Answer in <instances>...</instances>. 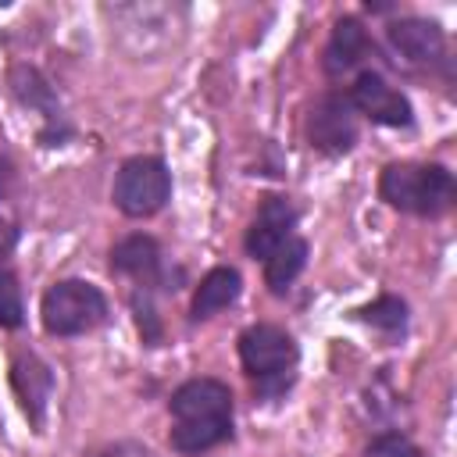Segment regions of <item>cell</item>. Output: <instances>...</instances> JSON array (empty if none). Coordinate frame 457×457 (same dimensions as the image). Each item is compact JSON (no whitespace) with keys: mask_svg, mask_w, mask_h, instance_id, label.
<instances>
[{"mask_svg":"<svg viewBox=\"0 0 457 457\" xmlns=\"http://www.w3.org/2000/svg\"><path fill=\"white\" fill-rule=\"evenodd\" d=\"M171 446L179 453H204L232 436V393L218 378H189L171 400Z\"/></svg>","mask_w":457,"mask_h":457,"instance_id":"6da1fadb","label":"cell"},{"mask_svg":"<svg viewBox=\"0 0 457 457\" xmlns=\"http://www.w3.org/2000/svg\"><path fill=\"white\" fill-rule=\"evenodd\" d=\"M378 193L396 211L436 218L453 200V175L443 164H389L378 179Z\"/></svg>","mask_w":457,"mask_h":457,"instance_id":"7a4b0ae2","label":"cell"},{"mask_svg":"<svg viewBox=\"0 0 457 457\" xmlns=\"http://www.w3.org/2000/svg\"><path fill=\"white\" fill-rule=\"evenodd\" d=\"M296 343L286 328L278 325H250L243 336H239V361L246 368V375L271 396V393H282L293 378V368H296Z\"/></svg>","mask_w":457,"mask_h":457,"instance_id":"3957f363","label":"cell"},{"mask_svg":"<svg viewBox=\"0 0 457 457\" xmlns=\"http://www.w3.org/2000/svg\"><path fill=\"white\" fill-rule=\"evenodd\" d=\"M39 314L50 336H82L107 318V300L93 282L64 278L43 293Z\"/></svg>","mask_w":457,"mask_h":457,"instance_id":"277c9868","label":"cell"},{"mask_svg":"<svg viewBox=\"0 0 457 457\" xmlns=\"http://www.w3.org/2000/svg\"><path fill=\"white\" fill-rule=\"evenodd\" d=\"M114 207L129 218L157 214L171 196V171L161 157H129L114 175Z\"/></svg>","mask_w":457,"mask_h":457,"instance_id":"5b68a950","label":"cell"},{"mask_svg":"<svg viewBox=\"0 0 457 457\" xmlns=\"http://www.w3.org/2000/svg\"><path fill=\"white\" fill-rule=\"evenodd\" d=\"M307 139L318 154L339 157L350 154L357 143V111L346 93H325L314 100L307 114Z\"/></svg>","mask_w":457,"mask_h":457,"instance_id":"8992f818","label":"cell"},{"mask_svg":"<svg viewBox=\"0 0 457 457\" xmlns=\"http://www.w3.org/2000/svg\"><path fill=\"white\" fill-rule=\"evenodd\" d=\"M350 104L353 111H361L364 118L378 121V125H389V129H403L411 125V100L393 89L378 71H361L353 89H350Z\"/></svg>","mask_w":457,"mask_h":457,"instance_id":"52a82bcc","label":"cell"},{"mask_svg":"<svg viewBox=\"0 0 457 457\" xmlns=\"http://www.w3.org/2000/svg\"><path fill=\"white\" fill-rule=\"evenodd\" d=\"M293 225H296V211L286 196H264L250 228H246V253L250 257H261L268 261L289 236H293Z\"/></svg>","mask_w":457,"mask_h":457,"instance_id":"ba28073f","label":"cell"},{"mask_svg":"<svg viewBox=\"0 0 457 457\" xmlns=\"http://www.w3.org/2000/svg\"><path fill=\"white\" fill-rule=\"evenodd\" d=\"M11 89H14V96H18L21 104L43 111V121H46L43 139H46V143H57L61 136H68L64 114H61V107H57V100H54V89H50V82H46L36 68L18 64V68L11 71Z\"/></svg>","mask_w":457,"mask_h":457,"instance_id":"9c48e42d","label":"cell"},{"mask_svg":"<svg viewBox=\"0 0 457 457\" xmlns=\"http://www.w3.org/2000/svg\"><path fill=\"white\" fill-rule=\"evenodd\" d=\"M11 382H14V393L25 407V414L32 418V425H43L46 400H50V389H54L50 368L36 353H18L14 364H11Z\"/></svg>","mask_w":457,"mask_h":457,"instance_id":"30bf717a","label":"cell"},{"mask_svg":"<svg viewBox=\"0 0 457 457\" xmlns=\"http://www.w3.org/2000/svg\"><path fill=\"white\" fill-rule=\"evenodd\" d=\"M389 43L411 64H432L443 54V29L428 18H400L389 25Z\"/></svg>","mask_w":457,"mask_h":457,"instance_id":"8fae6325","label":"cell"},{"mask_svg":"<svg viewBox=\"0 0 457 457\" xmlns=\"http://www.w3.org/2000/svg\"><path fill=\"white\" fill-rule=\"evenodd\" d=\"M111 268L118 275H129L136 286H150L161 275V246L154 236H125L111 250Z\"/></svg>","mask_w":457,"mask_h":457,"instance_id":"7c38bea8","label":"cell"},{"mask_svg":"<svg viewBox=\"0 0 457 457\" xmlns=\"http://www.w3.org/2000/svg\"><path fill=\"white\" fill-rule=\"evenodd\" d=\"M368 32L357 18H339L332 36H328V46H325V71L328 75H343L350 68H357L368 54Z\"/></svg>","mask_w":457,"mask_h":457,"instance_id":"4fadbf2b","label":"cell"},{"mask_svg":"<svg viewBox=\"0 0 457 457\" xmlns=\"http://www.w3.org/2000/svg\"><path fill=\"white\" fill-rule=\"evenodd\" d=\"M239 289H243V278H239L236 268H225V264H221V268H211V271L200 278V286H196L193 318L200 321V318H211V314L225 311L228 303H236Z\"/></svg>","mask_w":457,"mask_h":457,"instance_id":"5bb4252c","label":"cell"},{"mask_svg":"<svg viewBox=\"0 0 457 457\" xmlns=\"http://www.w3.org/2000/svg\"><path fill=\"white\" fill-rule=\"evenodd\" d=\"M303 264H307V243H303L300 236H289V239L264 261V282H268V289H271V293H286L289 282L303 271Z\"/></svg>","mask_w":457,"mask_h":457,"instance_id":"9a60e30c","label":"cell"},{"mask_svg":"<svg viewBox=\"0 0 457 457\" xmlns=\"http://www.w3.org/2000/svg\"><path fill=\"white\" fill-rule=\"evenodd\" d=\"M361 318L382 332H400L407 325V303L400 296H378L375 303L361 307Z\"/></svg>","mask_w":457,"mask_h":457,"instance_id":"2e32d148","label":"cell"},{"mask_svg":"<svg viewBox=\"0 0 457 457\" xmlns=\"http://www.w3.org/2000/svg\"><path fill=\"white\" fill-rule=\"evenodd\" d=\"M21 321H25L21 289H18V282L7 271H0V325L4 328H18Z\"/></svg>","mask_w":457,"mask_h":457,"instance_id":"e0dca14e","label":"cell"},{"mask_svg":"<svg viewBox=\"0 0 457 457\" xmlns=\"http://www.w3.org/2000/svg\"><path fill=\"white\" fill-rule=\"evenodd\" d=\"M364 457H421V450L403 432H382L368 443Z\"/></svg>","mask_w":457,"mask_h":457,"instance_id":"ac0fdd59","label":"cell"},{"mask_svg":"<svg viewBox=\"0 0 457 457\" xmlns=\"http://www.w3.org/2000/svg\"><path fill=\"white\" fill-rule=\"evenodd\" d=\"M96 457H154L143 443H132V439H125V443H114V446H104Z\"/></svg>","mask_w":457,"mask_h":457,"instance_id":"d6986e66","label":"cell"},{"mask_svg":"<svg viewBox=\"0 0 457 457\" xmlns=\"http://www.w3.org/2000/svg\"><path fill=\"white\" fill-rule=\"evenodd\" d=\"M11 246H14V225L0 218V253H7Z\"/></svg>","mask_w":457,"mask_h":457,"instance_id":"ffe728a7","label":"cell"}]
</instances>
